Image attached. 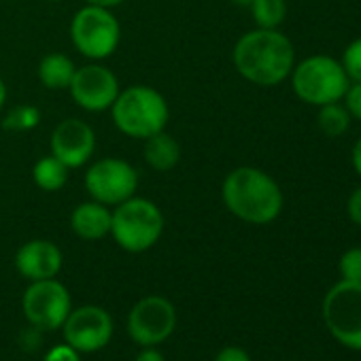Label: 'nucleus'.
Listing matches in <instances>:
<instances>
[{
  "label": "nucleus",
  "mask_w": 361,
  "mask_h": 361,
  "mask_svg": "<svg viewBox=\"0 0 361 361\" xmlns=\"http://www.w3.org/2000/svg\"><path fill=\"white\" fill-rule=\"evenodd\" d=\"M62 264L64 255L60 247L45 238L28 240L16 253V270L30 283L56 279L62 270Z\"/></svg>",
  "instance_id": "14"
},
{
  "label": "nucleus",
  "mask_w": 361,
  "mask_h": 361,
  "mask_svg": "<svg viewBox=\"0 0 361 361\" xmlns=\"http://www.w3.org/2000/svg\"><path fill=\"white\" fill-rule=\"evenodd\" d=\"M75 71L77 66L66 54H47L39 64V81L51 92H64L71 87Z\"/></svg>",
  "instance_id": "17"
},
{
  "label": "nucleus",
  "mask_w": 361,
  "mask_h": 361,
  "mask_svg": "<svg viewBox=\"0 0 361 361\" xmlns=\"http://www.w3.org/2000/svg\"><path fill=\"white\" fill-rule=\"evenodd\" d=\"M340 64L350 81H361V37L344 49Z\"/></svg>",
  "instance_id": "23"
},
{
  "label": "nucleus",
  "mask_w": 361,
  "mask_h": 361,
  "mask_svg": "<svg viewBox=\"0 0 361 361\" xmlns=\"http://www.w3.org/2000/svg\"><path fill=\"white\" fill-rule=\"evenodd\" d=\"M60 329L66 344L77 348L81 355H90L102 350L111 342L115 334V321L102 306L85 304L73 308Z\"/></svg>",
  "instance_id": "11"
},
{
  "label": "nucleus",
  "mask_w": 361,
  "mask_h": 361,
  "mask_svg": "<svg viewBox=\"0 0 361 361\" xmlns=\"http://www.w3.org/2000/svg\"><path fill=\"white\" fill-rule=\"evenodd\" d=\"M45 3H62V0H45Z\"/></svg>",
  "instance_id": "33"
},
{
  "label": "nucleus",
  "mask_w": 361,
  "mask_h": 361,
  "mask_svg": "<svg viewBox=\"0 0 361 361\" xmlns=\"http://www.w3.org/2000/svg\"><path fill=\"white\" fill-rule=\"evenodd\" d=\"M138 180V170L130 161L121 157H102L87 166L83 185L90 200L104 207H117L136 196Z\"/></svg>",
  "instance_id": "8"
},
{
  "label": "nucleus",
  "mask_w": 361,
  "mask_h": 361,
  "mask_svg": "<svg viewBox=\"0 0 361 361\" xmlns=\"http://www.w3.org/2000/svg\"><path fill=\"white\" fill-rule=\"evenodd\" d=\"M338 270H340L342 281L361 283V247L346 249L338 262Z\"/></svg>",
  "instance_id": "22"
},
{
  "label": "nucleus",
  "mask_w": 361,
  "mask_h": 361,
  "mask_svg": "<svg viewBox=\"0 0 361 361\" xmlns=\"http://www.w3.org/2000/svg\"><path fill=\"white\" fill-rule=\"evenodd\" d=\"M176 308L164 295H145L128 312V334L138 346H159L176 329Z\"/></svg>",
  "instance_id": "10"
},
{
  "label": "nucleus",
  "mask_w": 361,
  "mask_h": 361,
  "mask_svg": "<svg viewBox=\"0 0 361 361\" xmlns=\"http://www.w3.org/2000/svg\"><path fill=\"white\" fill-rule=\"evenodd\" d=\"M22 310L37 331H54L62 327L73 310V298L58 276L32 281L22 295Z\"/></svg>",
  "instance_id": "9"
},
{
  "label": "nucleus",
  "mask_w": 361,
  "mask_h": 361,
  "mask_svg": "<svg viewBox=\"0 0 361 361\" xmlns=\"http://www.w3.org/2000/svg\"><path fill=\"white\" fill-rule=\"evenodd\" d=\"M5 102H7V83L3 77H0V111H3Z\"/></svg>",
  "instance_id": "31"
},
{
  "label": "nucleus",
  "mask_w": 361,
  "mask_h": 361,
  "mask_svg": "<svg viewBox=\"0 0 361 361\" xmlns=\"http://www.w3.org/2000/svg\"><path fill=\"white\" fill-rule=\"evenodd\" d=\"M342 100H344V106L350 113V117L361 121V81H353V85H348Z\"/></svg>",
  "instance_id": "25"
},
{
  "label": "nucleus",
  "mask_w": 361,
  "mask_h": 361,
  "mask_svg": "<svg viewBox=\"0 0 361 361\" xmlns=\"http://www.w3.org/2000/svg\"><path fill=\"white\" fill-rule=\"evenodd\" d=\"M49 149L51 155L66 164L71 170L83 168L96 151V132L87 121L79 117L62 119L51 132Z\"/></svg>",
  "instance_id": "13"
},
{
  "label": "nucleus",
  "mask_w": 361,
  "mask_h": 361,
  "mask_svg": "<svg viewBox=\"0 0 361 361\" xmlns=\"http://www.w3.org/2000/svg\"><path fill=\"white\" fill-rule=\"evenodd\" d=\"M111 111L113 126L128 138H149L164 132L170 121L166 98L151 85H130L119 92Z\"/></svg>",
  "instance_id": "3"
},
{
  "label": "nucleus",
  "mask_w": 361,
  "mask_h": 361,
  "mask_svg": "<svg viewBox=\"0 0 361 361\" xmlns=\"http://www.w3.org/2000/svg\"><path fill=\"white\" fill-rule=\"evenodd\" d=\"M346 213L350 217L353 224H357L361 228V185L357 190H353V194L348 196V202H346Z\"/></svg>",
  "instance_id": "27"
},
{
  "label": "nucleus",
  "mask_w": 361,
  "mask_h": 361,
  "mask_svg": "<svg viewBox=\"0 0 361 361\" xmlns=\"http://www.w3.org/2000/svg\"><path fill=\"white\" fill-rule=\"evenodd\" d=\"M71 41L90 62L111 58L121 43V24L113 9L85 5L71 20Z\"/></svg>",
  "instance_id": "6"
},
{
  "label": "nucleus",
  "mask_w": 361,
  "mask_h": 361,
  "mask_svg": "<svg viewBox=\"0 0 361 361\" xmlns=\"http://www.w3.org/2000/svg\"><path fill=\"white\" fill-rule=\"evenodd\" d=\"M317 123L321 128V132L329 138H338L348 130L350 123V113L346 111L344 104L340 102H329L319 106V115H317Z\"/></svg>",
  "instance_id": "20"
},
{
  "label": "nucleus",
  "mask_w": 361,
  "mask_h": 361,
  "mask_svg": "<svg viewBox=\"0 0 361 361\" xmlns=\"http://www.w3.org/2000/svg\"><path fill=\"white\" fill-rule=\"evenodd\" d=\"M232 62L238 75L249 83L274 87L291 75L295 66V49L281 30L255 28L236 41Z\"/></svg>",
  "instance_id": "1"
},
{
  "label": "nucleus",
  "mask_w": 361,
  "mask_h": 361,
  "mask_svg": "<svg viewBox=\"0 0 361 361\" xmlns=\"http://www.w3.org/2000/svg\"><path fill=\"white\" fill-rule=\"evenodd\" d=\"M249 11L257 28L279 30V26L287 18V3L285 0H253Z\"/></svg>",
  "instance_id": "19"
},
{
  "label": "nucleus",
  "mask_w": 361,
  "mask_h": 361,
  "mask_svg": "<svg viewBox=\"0 0 361 361\" xmlns=\"http://www.w3.org/2000/svg\"><path fill=\"white\" fill-rule=\"evenodd\" d=\"M134 361H166V357L161 355V350H157V346H140Z\"/></svg>",
  "instance_id": "28"
},
{
  "label": "nucleus",
  "mask_w": 361,
  "mask_h": 361,
  "mask_svg": "<svg viewBox=\"0 0 361 361\" xmlns=\"http://www.w3.org/2000/svg\"><path fill=\"white\" fill-rule=\"evenodd\" d=\"M161 209L140 196H132L111 211V234L115 245L128 253H145L153 249L164 234Z\"/></svg>",
  "instance_id": "4"
},
{
  "label": "nucleus",
  "mask_w": 361,
  "mask_h": 361,
  "mask_svg": "<svg viewBox=\"0 0 361 361\" xmlns=\"http://www.w3.org/2000/svg\"><path fill=\"white\" fill-rule=\"evenodd\" d=\"M71 176V168L66 164H62L58 157H54L51 153L37 159V164L32 166V180L35 185L47 194H56L60 190L66 188Z\"/></svg>",
  "instance_id": "18"
},
{
  "label": "nucleus",
  "mask_w": 361,
  "mask_h": 361,
  "mask_svg": "<svg viewBox=\"0 0 361 361\" xmlns=\"http://www.w3.org/2000/svg\"><path fill=\"white\" fill-rule=\"evenodd\" d=\"M232 3L238 5V7H247V9H249V5L253 3V0H232Z\"/></svg>",
  "instance_id": "32"
},
{
  "label": "nucleus",
  "mask_w": 361,
  "mask_h": 361,
  "mask_svg": "<svg viewBox=\"0 0 361 361\" xmlns=\"http://www.w3.org/2000/svg\"><path fill=\"white\" fill-rule=\"evenodd\" d=\"M221 200L226 209L240 221L251 226H268L283 213V190L262 168L238 166L224 178Z\"/></svg>",
  "instance_id": "2"
},
{
  "label": "nucleus",
  "mask_w": 361,
  "mask_h": 361,
  "mask_svg": "<svg viewBox=\"0 0 361 361\" xmlns=\"http://www.w3.org/2000/svg\"><path fill=\"white\" fill-rule=\"evenodd\" d=\"M71 230L81 240H102L111 234V207H104L96 200L77 204L71 213Z\"/></svg>",
  "instance_id": "15"
},
{
  "label": "nucleus",
  "mask_w": 361,
  "mask_h": 361,
  "mask_svg": "<svg viewBox=\"0 0 361 361\" xmlns=\"http://www.w3.org/2000/svg\"><path fill=\"white\" fill-rule=\"evenodd\" d=\"M43 361H83V359H81V353L77 348H73L66 342H60L45 353Z\"/></svg>",
  "instance_id": "24"
},
{
  "label": "nucleus",
  "mask_w": 361,
  "mask_h": 361,
  "mask_svg": "<svg viewBox=\"0 0 361 361\" xmlns=\"http://www.w3.org/2000/svg\"><path fill=\"white\" fill-rule=\"evenodd\" d=\"M289 77L295 96L314 106L340 102L350 85V79L344 73L342 64L323 54L310 56L295 64Z\"/></svg>",
  "instance_id": "5"
},
{
  "label": "nucleus",
  "mask_w": 361,
  "mask_h": 361,
  "mask_svg": "<svg viewBox=\"0 0 361 361\" xmlns=\"http://www.w3.org/2000/svg\"><path fill=\"white\" fill-rule=\"evenodd\" d=\"M350 161H353V168H355V172L361 176V138H359V140L355 142V147H353Z\"/></svg>",
  "instance_id": "29"
},
{
  "label": "nucleus",
  "mask_w": 361,
  "mask_h": 361,
  "mask_svg": "<svg viewBox=\"0 0 361 361\" xmlns=\"http://www.w3.org/2000/svg\"><path fill=\"white\" fill-rule=\"evenodd\" d=\"M68 92L79 109L87 113H104L113 106L115 98L121 92V85L117 75L109 66L100 62H90L75 71Z\"/></svg>",
  "instance_id": "12"
},
{
  "label": "nucleus",
  "mask_w": 361,
  "mask_h": 361,
  "mask_svg": "<svg viewBox=\"0 0 361 361\" xmlns=\"http://www.w3.org/2000/svg\"><path fill=\"white\" fill-rule=\"evenodd\" d=\"M41 119H43V115H41L39 106L24 102V104H18L11 111H7L0 123H3V130H7V132H30L41 123Z\"/></svg>",
  "instance_id": "21"
},
{
  "label": "nucleus",
  "mask_w": 361,
  "mask_h": 361,
  "mask_svg": "<svg viewBox=\"0 0 361 361\" xmlns=\"http://www.w3.org/2000/svg\"><path fill=\"white\" fill-rule=\"evenodd\" d=\"M142 157L151 170L168 172L180 161V145L172 134H168L164 130V132H157V134L145 138Z\"/></svg>",
  "instance_id": "16"
},
{
  "label": "nucleus",
  "mask_w": 361,
  "mask_h": 361,
  "mask_svg": "<svg viewBox=\"0 0 361 361\" xmlns=\"http://www.w3.org/2000/svg\"><path fill=\"white\" fill-rule=\"evenodd\" d=\"M213 361H251V355L243 346H224Z\"/></svg>",
  "instance_id": "26"
},
{
  "label": "nucleus",
  "mask_w": 361,
  "mask_h": 361,
  "mask_svg": "<svg viewBox=\"0 0 361 361\" xmlns=\"http://www.w3.org/2000/svg\"><path fill=\"white\" fill-rule=\"evenodd\" d=\"M323 321L342 346L361 350V283H336L323 298Z\"/></svg>",
  "instance_id": "7"
},
{
  "label": "nucleus",
  "mask_w": 361,
  "mask_h": 361,
  "mask_svg": "<svg viewBox=\"0 0 361 361\" xmlns=\"http://www.w3.org/2000/svg\"><path fill=\"white\" fill-rule=\"evenodd\" d=\"M123 3L126 0H85V5H96V7H104V9H115Z\"/></svg>",
  "instance_id": "30"
}]
</instances>
